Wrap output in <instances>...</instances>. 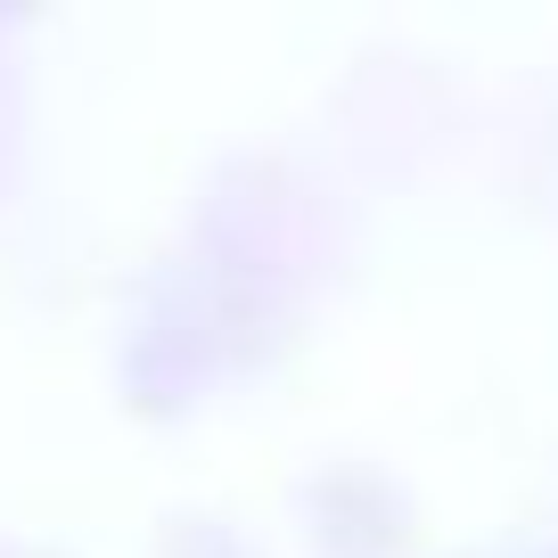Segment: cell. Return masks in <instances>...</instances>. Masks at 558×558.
I'll list each match as a JSON object with an SVG mask.
<instances>
[]
</instances>
